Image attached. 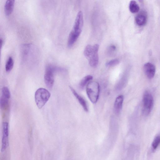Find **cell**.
Segmentation results:
<instances>
[{"instance_id": "obj_13", "label": "cell", "mask_w": 160, "mask_h": 160, "mask_svg": "<svg viewBox=\"0 0 160 160\" xmlns=\"http://www.w3.org/2000/svg\"><path fill=\"white\" fill-rule=\"evenodd\" d=\"M129 9L131 12L135 13L139 11V7L136 1L132 0L130 1L129 3Z\"/></svg>"}, {"instance_id": "obj_15", "label": "cell", "mask_w": 160, "mask_h": 160, "mask_svg": "<svg viewBox=\"0 0 160 160\" xmlns=\"http://www.w3.org/2000/svg\"><path fill=\"white\" fill-rule=\"evenodd\" d=\"M92 77L91 75H87L84 77L81 81L79 86L81 88L83 89L92 80Z\"/></svg>"}, {"instance_id": "obj_5", "label": "cell", "mask_w": 160, "mask_h": 160, "mask_svg": "<svg viewBox=\"0 0 160 160\" xmlns=\"http://www.w3.org/2000/svg\"><path fill=\"white\" fill-rule=\"evenodd\" d=\"M57 68L52 65H48L46 68L44 80L47 86L49 89H52L54 82V73Z\"/></svg>"}, {"instance_id": "obj_11", "label": "cell", "mask_w": 160, "mask_h": 160, "mask_svg": "<svg viewBox=\"0 0 160 160\" xmlns=\"http://www.w3.org/2000/svg\"><path fill=\"white\" fill-rule=\"evenodd\" d=\"M69 88L73 93V94L78 100L84 111L87 112H88V106L87 102L82 97L78 94L71 87H69Z\"/></svg>"}, {"instance_id": "obj_1", "label": "cell", "mask_w": 160, "mask_h": 160, "mask_svg": "<svg viewBox=\"0 0 160 160\" xmlns=\"http://www.w3.org/2000/svg\"><path fill=\"white\" fill-rule=\"evenodd\" d=\"M83 23V15L79 11L77 15L72 28L70 32L68 40V46L72 47L82 32Z\"/></svg>"}, {"instance_id": "obj_14", "label": "cell", "mask_w": 160, "mask_h": 160, "mask_svg": "<svg viewBox=\"0 0 160 160\" xmlns=\"http://www.w3.org/2000/svg\"><path fill=\"white\" fill-rule=\"evenodd\" d=\"M14 65V61L13 58L11 56L9 57L6 63L5 70L7 72H10L12 69Z\"/></svg>"}, {"instance_id": "obj_21", "label": "cell", "mask_w": 160, "mask_h": 160, "mask_svg": "<svg viewBox=\"0 0 160 160\" xmlns=\"http://www.w3.org/2000/svg\"><path fill=\"white\" fill-rule=\"evenodd\" d=\"M0 45L1 48L2 47V46L3 45L4 43V40L3 38H0Z\"/></svg>"}, {"instance_id": "obj_8", "label": "cell", "mask_w": 160, "mask_h": 160, "mask_svg": "<svg viewBox=\"0 0 160 160\" xmlns=\"http://www.w3.org/2000/svg\"><path fill=\"white\" fill-rule=\"evenodd\" d=\"M145 73L147 78L151 79L153 78L155 73V67L152 63L147 62L143 66Z\"/></svg>"}, {"instance_id": "obj_4", "label": "cell", "mask_w": 160, "mask_h": 160, "mask_svg": "<svg viewBox=\"0 0 160 160\" xmlns=\"http://www.w3.org/2000/svg\"><path fill=\"white\" fill-rule=\"evenodd\" d=\"M142 112L145 115H148L152 110L154 100L152 94L148 91L145 92L143 97Z\"/></svg>"}, {"instance_id": "obj_7", "label": "cell", "mask_w": 160, "mask_h": 160, "mask_svg": "<svg viewBox=\"0 0 160 160\" xmlns=\"http://www.w3.org/2000/svg\"><path fill=\"white\" fill-rule=\"evenodd\" d=\"M99 46L96 44L93 46V51L88 59L89 64L92 67H95L98 62V52Z\"/></svg>"}, {"instance_id": "obj_10", "label": "cell", "mask_w": 160, "mask_h": 160, "mask_svg": "<svg viewBox=\"0 0 160 160\" xmlns=\"http://www.w3.org/2000/svg\"><path fill=\"white\" fill-rule=\"evenodd\" d=\"M123 99V96L122 95H120L116 98L114 105V110L116 114H118L120 112L122 108Z\"/></svg>"}, {"instance_id": "obj_19", "label": "cell", "mask_w": 160, "mask_h": 160, "mask_svg": "<svg viewBox=\"0 0 160 160\" xmlns=\"http://www.w3.org/2000/svg\"><path fill=\"white\" fill-rule=\"evenodd\" d=\"M8 99L2 96L0 99V104L1 108L3 109L8 107Z\"/></svg>"}, {"instance_id": "obj_17", "label": "cell", "mask_w": 160, "mask_h": 160, "mask_svg": "<svg viewBox=\"0 0 160 160\" xmlns=\"http://www.w3.org/2000/svg\"><path fill=\"white\" fill-rule=\"evenodd\" d=\"M160 144V134L157 135L153 140L152 144L153 150H155Z\"/></svg>"}, {"instance_id": "obj_3", "label": "cell", "mask_w": 160, "mask_h": 160, "mask_svg": "<svg viewBox=\"0 0 160 160\" xmlns=\"http://www.w3.org/2000/svg\"><path fill=\"white\" fill-rule=\"evenodd\" d=\"M51 94L48 90L43 88H40L36 91L35 100L38 108H42L49 99Z\"/></svg>"}, {"instance_id": "obj_6", "label": "cell", "mask_w": 160, "mask_h": 160, "mask_svg": "<svg viewBox=\"0 0 160 160\" xmlns=\"http://www.w3.org/2000/svg\"><path fill=\"white\" fill-rule=\"evenodd\" d=\"M9 125L8 122L2 123V136L1 150L3 152L7 148L8 142Z\"/></svg>"}, {"instance_id": "obj_16", "label": "cell", "mask_w": 160, "mask_h": 160, "mask_svg": "<svg viewBox=\"0 0 160 160\" xmlns=\"http://www.w3.org/2000/svg\"><path fill=\"white\" fill-rule=\"evenodd\" d=\"M93 51V46L88 45L85 48L84 51V54L85 56L88 60L90 58Z\"/></svg>"}, {"instance_id": "obj_2", "label": "cell", "mask_w": 160, "mask_h": 160, "mask_svg": "<svg viewBox=\"0 0 160 160\" xmlns=\"http://www.w3.org/2000/svg\"><path fill=\"white\" fill-rule=\"evenodd\" d=\"M100 92L98 83L95 81H90L86 86V92L88 98L93 103L98 100Z\"/></svg>"}, {"instance_id": "obj_9", "label": "cell", "mask_w": 160, "mask_h": 160, "mask_svg": "<svg viewBox=\"0 0 160 160\" xmlns=\"http://www.w3.org/2000/svg\"><path fill=\"white\" fill-rule=\"evenodd\" d=\"M147 17L146 13L142 12L138 13L135 17L136 24L139 26L144 25L147 22Z\"/></svg>"}, {"instance_id": "obj_20", "label": "cell", "mask_w": 160, "mask_h": 160, "mask_svg": "<svg viewBox=\"0 0 160 160\" xmlns=\"http://www.w3.org/2000/svg\"><path fill=\"white\" fill-rule=\"evenodd\" d=\"M119 63V61L118 59H114L107 62L106 64V65L108 67H112L118 64Z\"/></svg>"}, {"instance_id": "obj_12", "label": "cell", "mask_w": 160, "mask_h": 160, "mask_svg": "<svg viewBox=\"0 0 160 160\" xmlns=\"http://www.w3.org/2000/svg\"><path fill=\"white\" fill-rule=\"evenodd\" d=\"M15 1L7 0L4 5V11L7 15H9L12 12L14 6Z\"/></svg>"}, {"instance_id": "obj_18", "label": "cell", "mask_w": 160, "mask_h": 160, "mask_svg": "<svg viewBox=\"0 0 160 160\" xmlns=\"http://www.w3.org/2000/svg\"><path fill=\"white\" fill-rule=\"evenodd\" d=\"M2 96L9 99L10 97V93L8 88L7 87H3L2 89Z\"/></svg>"}]
</instances>
